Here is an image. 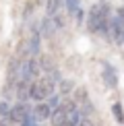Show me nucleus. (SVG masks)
I'll return each mask as SVG.
<instances>
[{"instance_id":"nucleus-8","label":"nucleus","mask_w":124,"mask_h":126,"mask_svg":"<svg viewBox=\"0 0 124 126\" xmlns=\"http://www.w3.org/2000/svg\"><path fill=\"white\" fill-rule=\"evenodd\" d=\"M52 112H54V110H52L48 103H37V106H35V110H33V114H35V118H37V122H44V120H48V118H52Z\"/></svg>"},{"instance_id":"nucleus-15","label":"nucleus","mask_w":124,"mask_h":126,"mask_svg":"<svg viewBox=\"0 0 124 126\" xmlns=\"http://www.w3.org/2000/svg\"><path fill=\"white\" fill-rule=\"evenodd\" d=\"M75 99H77V101H81V103H87V101H89V99H87V89L85 87H81V89H77V93H75Z\"/></svg>"},{"instance_id":"nucleus-1","label":"nucleus","mask_w":124,"mask_h":126,"mask_svg":"<svg viewBox=\"0 0 124 126\" xmlns=\"http://www.w3.org/2000/svg\"><path fill=\"white\" fill-rule=\"evenodd\" d=\"M110 19H112V15H110V6L108 4H93L89 15H87L89 31L110 39Z\"/></svg>"},{"instance_id":"nucleus-21","label":"nucleus","mask_w":124,"mask_h":126,"mask_svg":"<svg viewBox=\"0 0 124 126\" xmlns=\"http://www.w3.org/2000/svg\"><path fill=\"white\" fill-rule=\"evenodd\" d=\"M75 15H77V23H79V25H81V21H83V19H85V17H83V15H85V13H83V10H77V13H75Z\"/></svg>"},{"instance_id":"nucleus-13","label":"nucleus","mask_w":124,"mask_h":126,"mask_svg":"<svg viewBox=\"0 0 124 126\" xmlns=\"http://www.w3.org/2000/svg\"><path fill=\"white\" fill-rule=\"evenodd\" d=\"M39 68H44L46 72H52V70H56V68H54V62H52V58H48V56H44V58L39 60Z\"/></svg>"},{"instance_id":"nucleus-5","label":"nucleus","mask_w":124,"mask_h":126,"mask_svg":"<svg viewBox=\"0 0 124 126\" xmlns=\"http://www.w3.org/2000/svg\"><path fill=\"white\" fill-rule=\"evenodd\" d=\"M56 31H58V27H56L54 19L46 15V19L41 21V25H39V33L44 35V37H54V33H56Z\"/></svg>"},{"instance_id":"nucleus-7","label":"nucleus","mask_w":124,"mask_h":126,"mask_svg":"<svg viewBox=\"0 0 124 126\" xmlns=\"http://www.w3.org/2000/svg\"><path fill=\"white\" fill-rule=\"evenodd\" d=\"M39 37H41L39 29H31V39H29V48H27V52H29L31 58L39 54Z\"/></svg>"},{"instance_id":"nucleus-12","label":"nucleus","mask_w":124,"mask_h":126,"mask_svg":"<svg viewBox=\"0 0 124 126\" xmlns=\"http://www.w3.org/2000/svg\"><path fill=\"white\" fill-rule=\"evenodd\" d=\"M112 114H114V118H116V122L118 124H124V110H122V103H114L112 106Z\"/></svg>"},{"instance_id":"nucleus-2","label":"nucleus","mask_w":124,"mask_h":126,"mask_svg":"<svg viewBox=\"0 0 124 126\" xmlns=\"http://www.w3.org/2000/svg\"><path fill=\"white\" fill-rule=\"evenodd\" d=\"M39 75V62L35 58H29L21 62V83H31V79Z\"/></svg>"},{"instance_id":"nucleus-18","label":"nucleus","mask_w":124,"mask_h":126,"mask_svg":"<svg viewBox=\"0 0 124 126\" xmlns=\"http://www.w3.org/2000/svg\"><path fill=\"white\" fill-rule=\"evenodd\" d=\"M8 112H10V106H8V101H0V118H6L8 116Z\"/></svg>"},{"instance_id":"nucleus-10","label":"nucleus","mask_w":124,"mask_h":126,"mask_svg":"<svg viewBox=\"0 0 124 126\" xmlns=\"http://www.w3.org/2000/svg\"><path fill=\"white\" fill-rule=\"evenodd\" d=\"M44 99H48V93L44 91L41 83H33L31 85V101H37V103H44Z\"/></svg>"},{"instance_id":"nucleus-6","label":"nucleus","mask_w":124,"mask_h":126,"mask_svg":"<svg viewBox=\"0 0 124 126\" xmlns=\"http://www.w3.org/2000/svg\"><path fill=\"white\" fill-rule=\"evenodd\" d=\"M101 70H103V81H106L108 87H116L118 85V75L116 70L108 64V62H101Z\"/></svg>"},{"instance_id":"nucleus-22","label":"nucleus","mask_w":124,"mask_h":126,"mask_svg":"<svg viewBox=\"0 0 124 126\" xmlns=\"http://www.w3.org/2000/svg\"><path fill=\"white\" fill-rule=\"evenodd\" d=\"M79 126H95V124H93V122H91V120H83V122H81Z\"/></svg>"},{"instance_id":"nucleus-9","label":"nucleus","mask_w":124,"mask_h":126,"mask_svg":"<svg viewBox=\"0 0 124 126\" xmlns=\"http://www.w3.org/2000/svg\"><path fill=\"white\" fill-rule=\"evenodd\" d=\"M31 85L33 83H19L17 85V99L21 103H27L31 99Z\"/></svg>"},{"instance_id":"nucleus-11","label":"nucleus","mask_w":124,"mask_h":126,"mask_svg":"<svg viewBox=\"0 0 124 126\" xmlns=\"http://www.w3.org/2000/svg\"><path fill=\"white\" fill-rule=\"evenodd\" d=\"M62 2H64V0H48V4H46V13H48V17H52V15L58 13Z\"/></svg>"},{"instance_id":"nucleus-16","label":"nucleus","mask_w":124,"mask_h":126,"mask_svg":"<svg viewBox=\"0 0 124 126\" xmlns=\"http://www.w3.org/2000/svg\"><path fill=\"white\" fill-rule=\"evenodd\" d=\"M46 103H48V106H50L52 110H56V108L60 106V95H56V93H54V95H50V97H48V101H46Z\"/></svg>"},{"instance_id":"nucleus-20","label":"nucleus","mask_w":124,"mask_h":126,"mask_svg":"<svg viewBox=\"0 0 124 126\" xmlns=\"http://www.w3.org/2000/svg\"><path fill=\"white\" fill-rule=\"evenodd\" d=\"M116 17L120 19V23L124 25V6H120V8H118V15H116Z\"/></svg>"},{"instance_id":"nucleus-4","label":"nucleus","mask_w":124,"mask_h":126,"mask_svg":"<svg viewBox=\"0 0 124 126\" xmlns=\"http://www.w3.org/2000/svg\"><path fill=\"white\" fill-rule=\"evenodd\" d=\"M110 39L114 44H118V46L124 44V25L120 23V19L114 17V15L110 19Z\"/></svg>"},{"instance_id":"nucleus-17","label":"nucleus","mask_w":124,"mask_h":126,"mask_svg":"<svg viewBox=\"0 0 124 126\" xmlns=\"http://www.w3.org/2000/svg\"><path fill=\"white\" fill-rule=\"evenodd\" d=\"M60 93H64V95H66V93H68V91H72V81H60Z\"/></svg>"},{"instance_id":"nucleus-14","label":"nucleus","mask_w":124,"mask_h":126,"mask_svg":"<svg viewBox=\"0 0 124 126\" xmlns=\"http://www.w3.org/2000/svg\"><path fill=\"white\" fill-rule=\"evenodd\" d=\"M79 2L81 0H64V6H66V10H68L70 15H75L77 10H79Z\"/></svg>"},{"instance_id":"nucleus-3","label":"nucleus","mask_w":124,"mask_h":126,"mask_svg":"<svg viewBox=\"0 0 124 126\" xmlns=\"http://www.w3.org/2000/svg\"><path fill=\"white\" fill-rule=\"evenodd\" d=\"M31 112H33V110L29 108V101H27V103H21V101H19V103H15V106H10L8 118H13L15 122H17V124L21 126V124H23V120L27 118Z\"/></svg>"},{"instance_id":"nucleus-19","label":"nucleus","mask_w":124,"mask_h":126,"mask_svg":"<svg viewBox=\"0 0 124 126\" xmlns=\"http://www.w3.org/2000/svg\"><path fill=\"white\" fill-rule=\"evenodd\" d=\"M0 126H19V124L15 122L13 118H8V116H6V118H0Z\"/></svg>"}]
</instances>
